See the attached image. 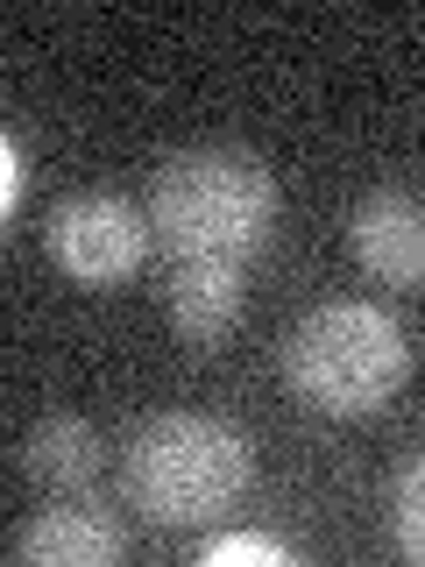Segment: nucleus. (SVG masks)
<instances>
[{"instance_id":"f257e3e1","label":"nucleus","mask_w":425,"mask_h":567,"mask_svg":"<svg viewBox=\"0 0 425 567\" xmlns=\"http://www.w3.org/2000/svg\"><path fill=\"white\" fill-rule=\"evenodd\" d=\"M149 227L177 262H248L277 227V177L227 142L177 150L149 185Z\"/></svg>"},{"instance_id":"f03ea898","label":"nucleus","mask_w":425,"mask_h":567,"mask_svg":"<svg viewBox=\"0 0 425 567\" xmlns=\"http://www.w3.org/2000/svg\"><path fill=\"white\" fill-rule=\"evenodd\" d=\"M128 504L149 525H206L256 483V447L220 412H164L128 440Z\"/></svg>"},{"instance_id":"7ed1b4c3","label":"nucleus","mask_w":425,"mask_h":567,"mask_svg":"<svg viewBox=\"0 0 425 567\" xmlns=\"http://www.w3.org/2000/svg\"><path fill=\"white\" fill-rule=\"evenodd\" d=\"M283 377L326 419H369L412 377V341L383 306L369 298H326L291 327L283 341Z\"/></svg>"},{"instance_id":"20e7f679","label":"nucleus","mask_w":425,"mask_h":567,"mask_svg":"<svg viewBox=\"0 0 425 567\" xmlns=\"http://www.w3.org/2000/svg\"><path fill=\"white\" fill-rule=\"evenodd\" d=\"M156 248L149 213L121 192H71V199L50 213V256L58 270H71L79 284H128L142 270V256Z\"/></svg>"},{"instance_id":"39448f33","label":"nucleus","mask_w":425,"mask_h":567,"mask_svg":"<svg viewBox=\"0 0 425 567\" xmlns=\"http://www.w3.org/2000/svg\"><path fill=\"white\" fill-rule=\"evenodd\" d=\"M348 241H354V256H362L369 277L425 291V192H404V185L369 192V199L348 213Z\"/></svg>"},{"instance_id":"423d86ee","label":"nucleus","mask_w":425,"mask_h":567,"mask_svg":"<svg viewBox=\"0 0 425 567\" xmlns=\"http://www.w3.org/2000/svg\"><path fill=\"white\" fill-rule=\"evenodd\" d=\"M128 554V525L100 504H50L8 532V560L22 567H114Z\"/></svg>"},{"instance_id":"0eeeda50","label":"nucleus","mask_w":425,"mask_h":567,"mask_svg":"<svg viewBox=\"0 0 425 567\" xmlns=\"http://www.w3.org/2000/svg\"><path fill=\"white\" fill-rule=\"evenodd\" d=\"M241 298H248L241 262H177L170 277V319L191 348H220L227 327L241 319Z\"/></svg>"},{"instance_id":"6e6552de","label":"nucleus","mask_w":425,"mask_h":567,"mask_svg":"<svg viewBox=\"0 0 425 567\" xmlns=\"http://www.w3.org/2000/svg\"><path fill=\"white\" fill-rule=\"evenodd\" d=\"M14 461H22V475L29 483H43V489H93V475H100V433L85 419H71V412H58V419H43L35 433L14 447Z\"/></svg>"},{"instance_id":"1a4fd4ad","label":"nucleus","mask_w":425,"mask_h":567,"mask_svg":"<svg viewBox=\"0 0 425 567\" xmlns=\"http://www.w3.org/2000/svg\"><path fill=\"white\" fill-rule=\"evenodd\" d=\"M390 532L412 560H425V454H412L390 483Z\"/></svg>"},{"instance_id":"9d476101","label":"nucleus","mask_w":425,"mask_h":567,"mask_svg":"<svg viewBox=\"0 0 425 567\" xmlns=\"http://www.w3.org/2000/svg\"><path fill=\"white\" fill-rule=\"evenodd\" d=\"M199 560H206V567H227V560H262V567H291V546H283V539H262V532H235V539H212Z\"/></svg>"},{"instance_id":"9b49d317","label":"nucleus","mask_w":425,"mask_h":567,"mask_svg":"<svg viewBox=\"0 0 425 567\" xmlns=\"http://www.w3.org/2000/svg\"><path fill=\"white\" fill-rule=\"evenodd\" d=\"M0 150H8V185H0V206H22V135H8V142H0Z\"/></svg>"}]
</instances>
